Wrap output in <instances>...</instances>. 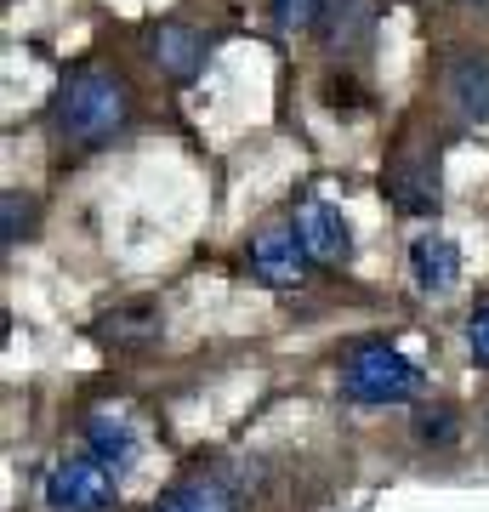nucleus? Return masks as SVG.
Returning <instances> with one entry per match:
<instances>
[{"mask_svg":"<svg viewBox=\"0 0 489 512\" xmlns=\"http://www.w3.org/2000/svg\"><path fill=\"white\" fill-rule=\"evenodd\" d=\"M296 239H302V251L313 256V262H347L353 256V234H347V222H342V211L336 205H302L296 211Z\"/></svg>","mask_w":489,"mask_h":512,"instance_id":"39448f33","label":"nucleus"},{"mask_svg":"<svg viewBox=\"0 0 489 512\" xmlns=\"http://www.w3.org/2000/svg\"><path fill=\"white\" fill-rule=\"evenodd\" d=\"M46 501H52L57 512H114L120 484H114V473L103 461L69 456V461H57L52 478H46Z\"/></svg>","mask_w":489,"mask_h":512,"instance_id":"7ed1b4c3","label":"nucleus"},{"mask_svg":"<svg viewBox=\"0 0 489 512\" xmlns=\"http://www.w3.org/2000/svg\"><path fill=\"white\" fill-rule=\"evenodd\" d=\"M484 433H489V410H484Z\"/></svg>","mask_w":489,"mask_h":512,"instance_id":"a211bd4d","label":"nucleus"},{"mask_svg":"<svg viewBox=\"0 0 489 512\" xmlns=\"http://www.w3.org/2000/svg\"><path fill=\"white\" fill-rule=\"evenodd\" d=\"M467 348H472V365L489 370V308H478L467 319Z\"/></svg>","mask_w":489,"mask_h":512,"instance_id":"f3484780","label":"nucleus"},{"mask_svg":"<svg viewBox=\"0 0 489 512\" xmlns=\"http://www.w3.org/2000/svg\"><path fill=\"white\" fill-rule=\"evenodd\" d=\"M410 279H416V291H427V296L450 291L455 279H461V251H455V239L421 234L416 245H410Z\"/></svg>","mask_w":489,"mask_h":512,"instance_id":"423d86ee","label":"nucleus"},{"mask_svg":"<svg viewBox=\"0 0 489 512\" xmlns=\"http://www.w3.org/2000/svg\"><path fill=\"white\" fill-rule=\"evenodd\" d=\"M86 456L103 461L114 478L131 473V467H137V433H131V421H120V416H91V421H86Z\"/></svg>","mask_w":489,"mask_h":512,"instance_id":"0eeeda50","label":"nucleus"},{"mask_svg":"<svg viewBox=\"0 0 489 512\" xmlns=\"http://www.w3.org/2000/svg\"><path fill=\"white\" fill-rule=\"evenodd\" d=\"M342 393L353 404H404L410 393H421V370L387 342H364V348L347 353Z\"/></svg>","mask_w":489,"mask_h":512,"instance_id":"f03ea898","label":"nucleus"},{"mask_svg":"<svg viewBox=\"0 0 489 512\" xmlns=\"http://www.w3.org/2000/svg\"><path fill=\"white\" fill-rule=\"evenodd\" d=\"M416 439L427 444V450H450V444L461 439V416H455L450 404H421L416 410Z\"/></svg>","mask_w":489,"mask_h":512,"instance_id":"ddd939ff","label":"nucleus"},{"mask_svg":"<svg viewBox=\"0 0 489 512\" xmlns=\"http://www.w3.org/2000/svg\"><path fill=\"white\" fill-rule=\"evenodd\" d=\"M387 200L399 205L404 217H427L438 205V171L433 160H399L387 177Z\"/></svg>","mask_w":489,"mask_h":512,"instance_id":"6e6552de","label":"nucleus"},{"mask_svg":"<svg viewBox=\"0 0 489 512\" xmlns=\"http://www.w3.org/2000/svg\"><path fill=\"white\" fill-rule=\"evenodd\" d=\"M148 52L160 57V69H165V74H177V80H194V74H200L205 46H200V35H194L188 23H160V29L148 35Z\"/></svg>","mask_w":489,"mask_h":512,"instance_id":"1a4fd4ad","label":"nucleus"},{"mask_svg":"<svg viewBox=\"0 0 489 512\" xmlns=\"http://www.w3.org/2000/svg\"><path fill=\"white\" fill-rule=\"evenodd\" d=\"M450 103L461 120H489V63L484 57H455L450 63Z\"/></svg>","mask_w":489,"mask_h":512,"instance_id":"9d476101","label":"nucleus"},{"mask_svg":"<svg viewBox=\"0 0 489 512\" xmlns=\"http://www.w3.org/2000/svg\"><path fill=\"white\" fill-rule=\"evenodd\" d=\"M154 512H239L234 490L217 484V478H194V484H177L154 501Z\"/></svg>","mask_w":489,"mask_h":512,"instance_id":"f8f14e48","label":"nucleus"},{"mask_svg":"<svg viewBox=\"0 0 489 512\" xmlns=\"http://www.w3.org/2000/svg\"><path fill=\"white\" fill-rule=\"evenodd\" d=\"M308 268H313V256L302 251L296 228L273 222V228H262V234H256L251 274L262 279V285H273V291H296V285H308Z\"/></svg>","mask_w":489,"mask_h":512,"instance_id":"20e7f679","label":"nucleus"},{"mask_svg":"<svg viewBox=\"0 0 489 512\" xmlns=\"http://www.w3.org/2000/svg\"><path fill=\"white\" fill-rule=\"evenodd\" d=\"M52 120H57V137L69 148H103L109 137H120V126H126V86L103 69L69 74V80L57 86Z\"/></svg>","mask_w":489,"mask_h":512,"instance_id":"f257e3e1","label":"nucleus"},{"mask_svg":"<svg viewBox=\"0 0 489 512\" xmlns=\"http://www.w3.org/2000/svg\"><path fill=\"white\" fill-rule=\"evenodd\" d=\"M325 46L330 52H347L353 40H359V29H364V0H330V12H325Z\"/></svg>","mask_w":489,"mask_h":512,"instance_id":"4468645a","label":"nucleus"},{"mask_svg":"<svg viewBox=\"0 0 489 512\" xmlns=\"http://www.w3.org/2000/svg\"><path fill=\"white\" fill-rule=\"evenodd\" d=\"M160 308L154 302H126V308H114L103 325H97V336L103 342H114V348H143V342H154L160 336Z\"/></svg>","mask_w":489,"mask_h":512,"instance_id":"9b49d317","label":"nucleus"},{"mask_svg":"<svg viewBox=\"0 0 489 512\" xmlns=\"http://www.w3.org/2000/svg\"><path fill=\"white\" fill-rule=\"evenodd\" d=\"M268 12L279 29H290V35H302V29H319L330 12V0H268Z\"/></svg>","mask_w":489,"mask_h":512,"instance_id":"2eb2a0df","label":"nucleus"},{"mask_svg":"<svg viewBox=\"0 0 489 512\" xmlns=\"http://www.w3.org/2000/svg\"><path fill=\"white\" fill-rule=\"evenodd\" d=\"M29 228H35V200H23V194H6V245H18Z\"/></svg>","mask_w":489,"mask_h":512,"instance_id":"dca6fc26","label":"nucleus"}]
</instances>
